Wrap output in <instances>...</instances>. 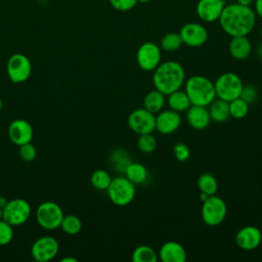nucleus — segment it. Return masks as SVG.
<instances>
[{
  "mask_svg": "<svg viewBox=\"0 0 262 262\" xmlns=\"http://www.w3.org/2000/svg\"><path fill=\"white\" fill-rule=\"evenodd\" d=\"M228 49L233 58L243 60L250 56L252 52V44L247 36L231 37Z\"/></svg>",
  "mask_w": 262,
  "mask_h": 262,
  "instance_id": "obj_20",
  "label": "nucleus"
},
{
  "mask_svg": "<svg viewBox=\"0 0 262 262\" xmlns=\"http://www.w3.org/2000/svg\"><path fill=\"white\" fill-rule=\"evenodd\" d=\"M255 12L262 18V0H255Z\"/></svg>",
  "mask_w": 262,
  "mask_h": 262,
  "instance_id": "obj_38",
  "label": "nucleus"
},
{
  "mask_svg": "<svg viewBox=\"0 0 262 262\" xmlns=\"http://www.w3.org/2000/svg\"><path fill=\"white\" fill-rule=\"evenodd\" d=\"M6 73L12 83H24L32 74V63L25 54L14 53L7 60Z\"/></svg>",
  "mask_w": 262,
  "mask_h": 262,
  "instance_id": "obj_9",
  "label": "nucleus"
},
{
  "mask_svg": "<svg viewBox=\"0 0 262 262\" xmlns=\"http://www.w3.org/2000/svg\"><path fill=\"white\" fill-rule=\"evenodd\" d=\"M224 6V0H199L195 12L201 20L210 24L219 19Z\"/></svg>",
  "mask_w": 262,
  "mask_h": 262,
  "instance_id": "obj_14",
  "label": "nucleus"
},
{
  "mask_svg": "<svg viewBox=\"0 0 262 262\" xmlns=\"http://www.w3.org/2000/svg\"><path fill=\"white\" fill-rule=\"evenodd\" d=\"M161 48L154 42L142 43L136 51V62L145 72L154 71L161 63Z\"/></svg>",
  "mask_w": 262,
  "mask_h": 262,
  "instance_id": "obj_10",
  "label": "nucleus"
},
{
  "mask_svg": "<svg viewBox=\"0 0 262 262\" xmlns=\"http://www.w3.org/2000/svg\"><path fill=\"white\" fill-rule=\"evenodd\" d=\"M186 121L191 128L195 130H204L211 122L209 110L207 106L191 105L186 111Z\"/></svg>",
  "mask_w": 262,
  "mask_h": 262,
  "instance_id": "obj_19",
  "label": "nucleus"
},
{
  "mask_svg": "<svg viewBox=\"0 0 262 262\" xmlns=\"http://www.w3.org/2000/svg\"><path fill=\"white\" fill-rule=\"evenodd\" d=\"M158 259L159 257L156 251L147 245L136 247L131 255V260L133 262H157Z\"/></svg>",
  "mask_w": 262,
  "mask_h": 262,
  "instance_id": "obj_25",
  "label": "nucleus"
},
{
  "mask_svg": "<svg viewBox=\"0 0 262 262\" xmlns=\"http://www.w3.org/2000/svg\"><path fill=\"white\" fill-rule=\"evenodd\" d=\"M124 174L134 184H141L145 182L148 176L146 168L142 164L136 162H131L127 166Z\"/></svg>",
  "mask_w": 262,
  "mask_h": 262,
  "instance_id": "obj_24",
  "label": "nucleus"
},
{
  "mask_svg": "<svg viewBox=\"0 0 262 262\" xmlns=\"http://www.w3.org/2000/svg\"><path fill=\"white\" fill-rule=\"evenodd\" d=\"M254 0H236L237 3L242 4V5H245V6H250L252 3H253Z\"/></svg>",
  "mask_w": 262,
  "mask_h": 262,
  "instance_id": "obj_39",
  "label": "nucleus"
},
{
  "mask_svg": "<svg viewBox=\"0 0 262 262\" xmlns=\"http://www.w3.org/2000/svg\"><path fill=\"white\" fill-rule=\"evenodd\" d=\"M216 97L227 102L239 97L244 86L241 77L232 72L221 74L214 82Z\"/></svg>",
  "mask_w": 262,
  "mask_h": 262,
  "instance_id": "obj_5",
  "label": "nucleus"
},
{
  "mask_svg": "<svg viewBox=\"0 0 262 262\" xmlns=\"http://www.w3.org/2000/svg\"><path fill=\"white\" fill-rule=\"evenodd\" d=\"M111 202L119 207L129 205L135 196V184L126 176H116L106 189Z\"/></svg>",
  "mask_w": 262,
  "mask_h": 262,
  "instance_id": "obj_4",
  "label": "nucleus"
},
{
  "mask_svg": "<svg viewBox=\"0 0 262 262\" xmlns=\"http://www.w3.org/2000/svg\"><path fill=\"white\" fill-rule=\"evenodd\" d=\"M1 108H2V100L0 98V111H1Z\"/></svg>",
  "mask_w": 262,
  "mask_h": 262,
  "instance_id": "obj_45",
  "label": "nucleus"
},
{
  "mask_svg": "<svg viewBox=\"0 0 262 262\" xmlns=\"http://www.w3.org/2000/svg\"><path fill=\"white\" fill-rule=\"evenodd\" d=\"M78 260L73 258V257H66L63 259H61V262H77Z\"/></svg>",
  "mask_w": 262,
  "mask_h": 262,
  "instance_id": "obj_42",
  "label": "nucleus"
},
{
  "mask_svg": "<svg viewBox=\"0 0 262 262\" xmlns=\"http://www.w3.org/2000/svg\"><path fill=\"white\" fill-rule=\"evenodd\" d=\"M111 181L112 177L110 173L102 169L95 170L90 176V183L97 190H106Z\"/></svg>",
  "mask_w": 262,
  "mask_h": 262,
  "instance_id": "obj_28",
  "label": "nucleus"
},
{
  "mask_svg": "<svg viewBox=\"0 0 262 262\" xmlns=\"http://www.w3.org/2000/svg\"><path fill=\"white\" fill-rule=\"evenodd\" d=\"M137 1H139V2H143V3H145V2H149V1H151V0H137Z\"/></svg>",
  "mask_w": 262,
  "mask_h": 262,
  "instance_id": "obj_43",
  "label": "nucleus"
},
{
  "mask_svg": "<svg viewBox=\"0 0 262 262\" xmlns=\"http://www.w3.org/2000/svg\"><path fill=\"white\" fill-rule=\"evenodd\" d=\"M158 257L163 262H185L187 254L181 244L175 241H168L161 246Z\"/></svg>",
  "mask_w": 262,
  "mask_h": 262,
  "instance_id": "obj_18",
  "label": "nucleus"
},
{
  "mask_svg": "<svg viewBox=\"0 0 262 262\" xmlns=\"http://www.w3.org/2000/svg\"><path fill=\"white\" fill-rule=\"evenodd\" d=\"M184 91L191 105L209 106L216 98L214 82L201 75H194L184 82Z\"/></svg>",
  "mask_w": 262,
  "mask_h": 262,
  "instance_id": "obj_3",
  "label": "nucleus"
},
{
  "mask_svg": "<svg viewBox=\"0 0 262 262\" xmlns=\"http://www.w3.org/2000/svg\"><path fill=\"white\" fill-rule=\"evenodd\" d=\"M128 126L138 135L152 133L156 130V116L144 107L135 108L128 116Z\"/></svg>",
  "mask_w": 262,
  "mask_h": 262,
  "instance_id": "obj_11",
  "label": "nucleus"
},
{
  "mask_svg": "<svg viewBox=\"0 0 262 262\" xmlns=\"http://www.w3.org/2000/svg\"><path fill=\"white\" fill-rule=\"evenodd\" d=\"M19 156L26 162H32L37 157V150L31 142L19 145Z\"/></svg>",
  "mask_w": 262,
  "mask_h": 262,
  "instance_id": "obj_35",
  "label": "nucleus"
},
{
  "mask_svg": "<svg viewBox=\"0 0 262 262\" xmlns=\"http://www.w3.org/2000/svg\"><path fill=\"white\" fill-rule=\"evenodd\" d=\"M221 29L230 37L248 36L256 24V12L239 3L225 5L218 19Z\"/></svg>",
  "mask_w": 262,
  "mask_h": 262,
  "instance_id": "obj_1",
  "label": "nucleus"
},
{
  "mask_svg": "<svg viewBox=\"0 0 262 262\" xmlns=\"http://www.w3.org/2000/svg\"><path fill=\"white\" fill-rule=\"evenodd\" d=\"M108 1L111 5L119 11H128L132 9L138 2L137 0H108Z\"/></svg>",
  "mask_w": 262,
  "mask_h": 262,
  "instance_id": "obj_37",
  "label": "nucleus"
},
{
  "mask_svg": "<svg viewBox=\"0 0 262 262\" xmlns=\"http://www.w3.org/2000/svg\"><path fill=\"white\" fill-rule=\"evenodd\" d=\"M181 124V116L178 112L171 108L161 111L156 116V130L162 134L175 132Z\"/></svg>",
  "mask_w": 262,
  "mask_h": 262,
  "instance_id": "obj_17",
  "label": "nucleus"
},
{
  "mask_svg": "<svg viewBox=\"0 0 262 262\" xmlns=\"http://www.w3.org/2000/svg\"><path fill=\"white\" fill-rule=\"evenodd\" d=\"M13 237L12 225L5 220H0V246H5L11 242Z\"/></svg>",
  "mask_w": 262,
  "mask_h": 262,
  "instance_id": "obj_33",
  "label": "nucleus"
},
{
  "mask_svg": "<svg viewBox=\"0 0 262 262\" xmlns=\"http://www.w3.org/2000/svg\"><path fill=\"white\" fill-rule=\"evenodd\" d=\"M173 151H174V157L177 161L179 162H184L186 161L189 156H190V150L188 148V146L182 142H179V143H176L174 145V148H173Z\"/></svg>",
  "mask_w": 262,
  "mask_h": 262,
  "instance_id": "obj_36",
  "label": "nucleus"
},
{
  "mask_svg": "<svg viewBox=\"0 0 262 262\" xmlns=\"http://www.w3.org/2000/svg\"><path fill=\"white\" fill-rule=\"evenodd\" d=\"M202 203L201 216L205 224L217 226L224 221L227 214V207L222 198L213 194L209 195Z\"/></svg>",
  "mask_w": 262,
  "mask_h": 262,
  "instance_id": "obj_6",
  "label": "nucleus"
},
{
  "mask_svg": "<svg viewBox=\"0 0 262 262\" xmlns=\"http://www.w3.org/2000/svg\"><path fill=\"white\" fill-rule=\"evenodd\" d=\"M182 40L179 33H168L164 35L160 41V48L164 51L172 52L180 48L182 45Z\"/></svg>",
  "mask_w": 262,
  "mask_h": 262,
  "instance_id": "obj_29",
  "label": "nucleus"
},
{
  "mask_svg": "<svg viewBox=\"0 0 262 262\" xmlns=\"http://www.w3.org/2000/svg\"><path fill=\"white\" fill-rule=\"evenodd\" d=\"M59 251V244L53 236L45 235L34 242L31 248L32 257L38 262H47L55 258Z\"/></svg>",
  "mask_w": 262,
  "mask_h": 262,
  "instance_id": "obj_12",
  "label": "nucleus"
},
{
  "mask_svg": "<svg viewBox=\"0 0 262 262\" xmlns=\"http://www.w3.org/2000/svg\"><path fill=\"white\" fill-rule=\"evenodd\" d=\"M31 216V206L24 199H12L2 209V219L12 226L21 225Z\"/></svg>",
  "mask_w": 262,
  "mask_h": 262,
  "instance_id": "obj_8",
  "label": "nucleus"
},
{
  "mask_svg": "<svg viewBox=\"0 0 262 262\" xmlns=\"http://www.w3.org/2000/svg\"><path fill=\"white\" fill-rule=\"evenodd\" d=\"M208 110L211 120L217 123H223L230 117L228 102L217 97L209 104Z\"/></svg>",
  "mask_w": 262,
  "mask_h": 262,
  "instance_id": "obj_22",
  "label": "nucleus"
},
{
  "mask_svg": "<svg viewBox=\"0 0 262 262\" xmlns=\"http://www.w3.org/2000/svg\"><path fill=\"white\" fill-rule=\"evenodd\" d=\"M111 161L114 168L120 172H125L127 166L132 162L129 154L123 149H116L111 156Z\"/></svg>",
  "mask_w": 262,
  "mask_h": 262,
  "instance_id": "obj_30",
  "label": "nucleus"
},
{
  "mask_svg": "<svg viewBox=\"0 0 262 262\" xmlns=\"http://www.w3.org/2000/svg\"><path fill=\"white\" fill-rule=\"evenodd\" d=\"M7 202H8V200L4 195H0V208L1 209H3V207L7 204Z\"/></svg>",
  "mask_w": 262,
  "mask_h": 262,
  "instance_id": "obj_40",
  "label": "nucleus"
},
{
  "mask_svg": "<svg viewBox=\"0 0 262 262\" xmlns=\"http://www.w3.org/2000/svg\"><path fill=\"white\" fill-rule=\"evenodd\" d=\"M8 137L16 145L31 142L33 138V127L24 119L13 120L8 126Z\"/></svg>",
  "mask_w": 262,
  "mask_h": 262,
  "instance_id": "obj_16",
  "label": "nucleus"
},
{
  "mask_svg": "<svg viewBox=\"0 0 262 262\" xmlns=\"http://www.w3.org/2000/svg\"><path fill=\"white\" fill-rule=\"evenodd\" d=\"M2 219V209L0 208V220Z\"/></svg>",
  "mask_w": 262,
  "mask_h": 262,
  "instance_id": "obj_44",
  "label": "nucleus"
},
{
  "mask_svg": "<svg viewBox=\"0 0 262 262\" xmlns=\"http://www.w3.org/2000/svg\"><path fill=\"white\" fill-rule=\"evenodd\" d=\"M167 102L171 110L176 111L178 113L186 112L191 106V102L187 94L185 93L184 90H181V89H178L168 94Z\"/></svg>",
  "mask_w": 262,
  "mask_h": 262,
  "instance_id": "obj_23",
  "label": "nucleus"
},
{
  "mask_svg": "<svg viewBox=\"0 0 262 262\" xmlns=\"http://www.w3.org/2000/svg\"><path fill=\"white\" fill-rule=\"evenodd\" d=\"M151 80L155 89L168 95L184 85L185 71L177 61L162 62L152 71Z\"/></svg>",
  "mask_w": 262,
  "mask_h": 262,
  "instance_id": "obj_2",
  "label": "nucleus"
},
{
  "mask_svg": "<svg viewBox=\"0 0 262 262\" xmlns=\"http://www.w3.org/2000/svg\"><path fill=\"white\" fill-rule=\"evenodd\" d=\"M157 147V139L151 133L139 134L137 148L143 154H151Z\"/></svg>",
  "mask_w": 262,
  "mask_h": 262,
  "instance_id": "obj_32",
  "label": "nucleus"
},
{
  "mask_svg": "<svg viewBox=\"0 0 262 262\" xmlns=\"http://www.w3.org/2000/svg\"><path fill=\"white\" fill-rule=\"evenodd\" d=\"M260 36H261V39H262V27H261V31H260Z\"/></svg>",
  "mask_w": 262,
  "mask_h": 262,
  "instance_id": "obj_46",
  "label": "nucleus"
},
{
  "mask_svg": "<svg viewBox=\"0 0 262 262\" xmlns=\"http://www.w3.org/2000/svg\"><path fill=\"white\" fill-rule=\"evenodd\" d=\"M261 242L262 232L258 227L253 225L242 227L235 235V243L237 247L245 251H251L258 248Z\"/></svg>",
  "mask_w": 262,
  "mask_h": 262,
  "instance_id": "obj_15",
  "label": "nucleus"
},
{
  "mask_svg": "<svg viewBox=\"0 0 262 262\" xmlns=\"http://www.w3.org/2000/svg\"><path fill=\"white\" fill-rule=\"evenodd\" d=\"M82 221L81 219L76 215H64L60 227L63 232L70 235H76L82 230Z\"/></svg>",
  "mask_w": 262,
  "mask_h": 262,
  "instance_id": "obj_27",
  "label": "nucleus"
},
{
  "mask_svg": "<svg viewBox=\"0 0 262 262\" xmlns=\"http://www.w3.org/2000/svg\"><path fill=\"white\" fill-rule=\"evenodd\" d=\"M229 104V114L230 117L234 119H243L248 115L249 104L244 101L242 98L237 97L228 102Z\"/></svg>",
  "mask_w": 262,
  "mask_h": 262,
  "instance_id": "obj_31",
  "label": "nucleus"
},
{
  "mask_svg": "<svg viewBox=\"0 0 262 262\" xmlns=\"http://www.w3.org/2000/svg\"><path fill=\"white\" fill-rule=\"evenodd\" d=\"M257 54H258L259 58L262 60V42L257 46Z\"/></svg>",
  "mask_w": 262,
  "mask_h": 262,
  "instance_id": "obj_41",
  "label": "nucleus"
},
{
  "mask_svg": "<svg viewBox=\"0 0 262 262\" xmlns=\"http://www.w3.org/2000/svg\"><path fill=\"white\" fill-rule=\"evenodd\" d=\"M166 103V95L161 91L154 89L148 91L143 98V107L152 114L161 112Z\"/></svg>",
  "mask_w": 262,
  "mask_h": 262,
  "instance_id": "obj_21",
  "label": "nucleus"
},
{
  "mask_svg": "<svg viewBox=\"0 0 262 262\" xmlns=\"http://www.w3.org/2000/svg\"><path fill=\"white\" fill-rule=\"evenodd\" d=\"M196 184L200 191L207 195L216 194L218 190V181L216 177L210 173H203L200 175Z\"/></svg>",
  "mask_w": 262,
  "mask_h": 262,
  "instance_id": "obj_26",
  "label": "nucleus"
},
{
  "mask_svg": "<svg viewBox=\"0 0 262 262\" xmlns=\"http://www.w3.org/2000/svg\"><path fill=\"white\" fill-rule=\"evenodd\" d=\"M64 217L61 207L52 201L41 203L36 210V219L40 226L45 229L53 230L60 227Z\"/></svg>",
  "mask_w": 262,
  "mask_h": 262,
  "instance_id": "obj_7",
  "label": "nucleus"
},
{
  "mask_svg": "<svg viewBox=\"0 0 262 262\" xmlns=\"http://www.w3.org/2000/svg\"><path fill=\"white\" fill-rule=\"evenodd\" d=\"M182 43L189 47L203 46L208 40L207 29L199 23H187L179 32Z\"/></svg>",
  "mask_w": 262,
  "mask_h": 262,
  "instance_id": "obj_13",
  "label": "nucleus"
},
{
  "mask_svg": "<svg viewBox=\"0 0 262 262\" xmlns=\"http://www.w3.org/2000/svg\"><path fill=\"white\" fill-rule=\"evenodd\" d=\"M258 96V91L257 88L253 85H244L239 94V98H242L244 101H246L249 105L253 103Z\"/></svg>",
  "mask_w": 262,
  "mask_h": 262,
  "instance_id": "obj_34",
  "label": "nucleus"
}]
</instances>
